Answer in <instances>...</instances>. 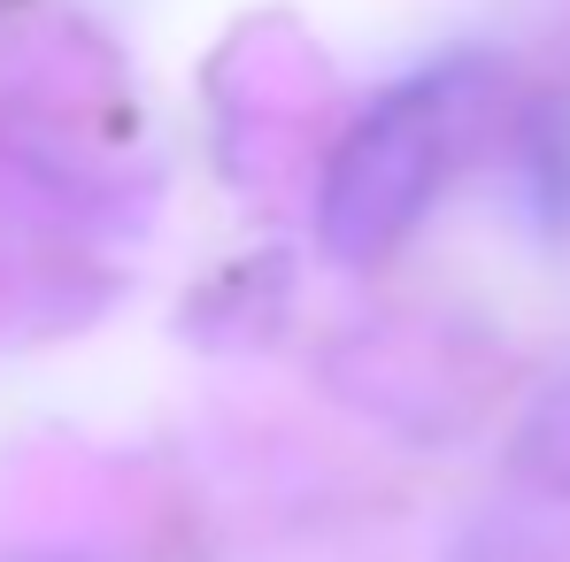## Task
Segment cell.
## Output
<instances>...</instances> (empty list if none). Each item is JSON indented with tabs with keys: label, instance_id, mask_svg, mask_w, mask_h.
Returning a JSON list of instances; mask_svg holds the SVG:
<instances>
[{
	"label": "cell",
	"instance_id": "cell-1",
	"mask_svg": "<svg viewBox=\"0 0 570 562\" xmlns=\"http://www.w3.org/2000/svg\"><path fill=\"white\" fill-rule=\"evenodd\" d=\"M440 178V131L416 116V100L385 108L371 131H355V147L332 170V200H324V231L340 255H371L385 247Z\"/></svg>",
	"mask_w": 570,
	"mask_h": 562
}]
</instances>
